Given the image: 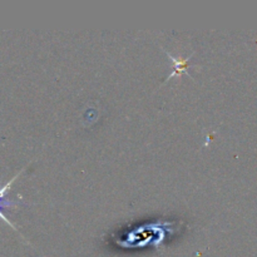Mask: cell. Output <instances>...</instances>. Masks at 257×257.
Instances as JSON below:
<instances>
[{
	"instance_id": "2",
	"label": "cell",
	"mask_w": 257,
	"mask_h": 257,
	"mask_svg": "<svg viewBox=\"0 0 257 257\" xmlns=\"http://www.w3.org/2000/svg\"><path fill=\"white\" fill-rule=\"evenodd\" d=\"M165 53L168 55V58L172 60L173 64H175V67H173V72L171 73L170 75H167V78H166L165 82H168V80L173 77H180L181 74H186V75H188V77H191L188 69L197 67V65H188V62H190V59L193 57V54H195V53H192V54H191L188 58H186V59H182V58H175L172 54H170L167 50H165Z\"/></svg>"
},
{
	"instance_id": "1",
	"label": "cell",
	"mask_w": 257,
	"mask_h": 257,
	"mask_svg": "<svg viewBox=\"0 0 257 257\" xmlns=\"http://www.w3.org/2000/svg\"><path fill=\"white\" fill-rule=\"evenodd\" d=\"M183 221L157 220L156 222H146L135 225L133 227L113 233L112 241L115 246L124 250L145 248L147 246L160 247L166 242V238L176 236L185 227Z\"/></svg>"
},
{
	"instance_id": "3",
	"label": "cell",
	"mask_w": 257,
	"mask_h": 257,
	"mask_svg": "<svg viewBox=\"0 0 257 257\" xmlns=\"http://www.w3.org/2000/svg\"><path fill=\"white\" fill-rule=\"evenodd\" d=\"M23 171L24 170H22L20 171L19 173H18L17 176H14V177L12 178V180L9 181V182L7 183V185H4L3 186V187H0V205H7V206H9V207H15V206H18V203L17 202H13V201H9V200H5V195H7V192L8 191H9V188H10V186L13 185V182H14L15 180H17L18 177H19L20 175H22L23 173Z\"/></svg>"
},
{
	"instance_id": "4",
	"label": "cell",
	"mask_w": 257,
	"mask_h": 257,
	"mask_svg": "<svg viewBox=\"0 0 257 257\" xmlns=\"http://www.w3.org/2000/svg\"><path fill=\"white\" fill-rule=\"evenodd\" d=\"M3 208H9V206H7V205H0V218H2V220L3 221H4V222L5 223H8V225H9V226H12V227L13 228H14V231H18L17 230V228H15V226L14 225H13V223L12 222H10V221L9 220H8V218L7 217H5V215H4V213H3Z\"/></svg>"
}]
</instances>
